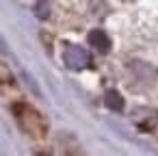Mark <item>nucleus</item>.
<instances>
[{
  "label": "nucleus",
  "mask_w": 158,
  "mask_h": 156,
  "mask_svg": "<svg viewBox=\"0 0 158 156\" xmlns=\"http://www.w3.org/2000/svg\"><path fill=\"white\" fill-rule=\"evenodd\" d=\"M63 61H65V65L69 67V70H85V67H89V63H91V57H89V52L82 48V46H76V44H67L65 46V50H63Z\"/></svg>",
  "instance_id": "2"
},
{
  "label": "nucleus",
  "mask_w": 158,
  "mask_h": 156,
  "mask_svg": "<svg viewBox=\"0 0 158 156\" xmlns=\"http://www.w3.org/2000/svg\"><path fill=\"white\" fill-rule=\"evenodd\" d=\"M35 15L39 18V20H46V18H50V5L48 2H35Z\"/></svg>",
  "instance_id": "5"
},
{
  "label": "nucleus",
  "mask_w": 158,
  "mask_h": 156,
  "mask_svg": "<svg viewBox=\"0 0 158 156\" xmlns=\"http://www.w3.org/2000/svg\"><path fill=\"white\" fill-rule=\"evenodd\" d=\"M13 115H15L20 128H22L28 137H33V139H44V137L48 134V121H46L44 115H41L37 108H33L31 104H26V102H15V104H13Z\"/></svg>",
  "instance_id": "1"
},
{
  "label": "nucleus",
  "mask_w": 158,
  "mask_h": 156,
  "mask_svg": "<svg viewBox=\"0 0 158 156\" xmlns=\"http://www.w3.org/2000/svg\"><path fill=\"white\" fill-rule=\"evenodd\" d=\"M89 44L95 46L100 52H106V50L110 48V39H108V35H106L104 31H100V28L89 33Z\"/></svg>",
  "instance_id": "3"
},
{
  "label": "nucleus",
  "mask_w": 158,
  "mask_h": 156,
  "mask_svg": "<svg viewBox=\"0 0 158 156\" xmlns=\"http://www.w3.org/2000/svg\"><path fill=\"white\" fill-rule=\"evenodd\" d=\"M104 104H106L110 111H117V113L123 111V98H121L117 91H113V89L106 91V95H104Z\"/></svg>",
  "instance_id": "4"
}]
</instances>
